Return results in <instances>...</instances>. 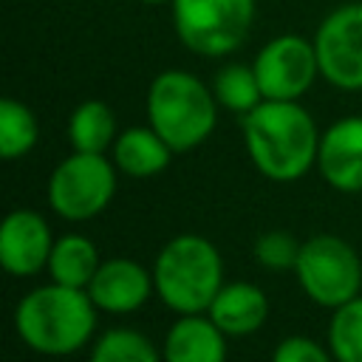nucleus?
Listing matches in <instances>:
<instances>
[{"label":"nucleus","instance_id":"412c9836","mask_svg":"<svg viewBox=\"0 0 362 362\" xmlns=\"http://www.w3.org/2000/svg\"><path fill=\"white\" fill-rule=\"evenodd\" d=\"M34 144H37L34 113L17 99H3L0 102V156L11 161L31 153Z\"/></svg>","mask_w":362,"mask_h":362},{"label":"nucleus","instance_id":"39448f33","mask_svg":"<svg viewBox=\"0 0 362 362\" xmlns=\"http://www.w3.org/2000/svg\"><path fill=\"white\" fill-rule=\"evenodd\" d=\"M178 40L201 57L232 54L249 34L255 0H170Z\"/></svg>","mask_w":362,"mask_h":362},{"label":"nucleus","instance_id":"f257e3e1","mask_svg":"<svg viewBox=\"0 0 362 362\" xmlns=\"http://www.w3.org/2000/svg\"><path fill=\"white\" fill-rule=\"evenodd\" d=\"M243 141L257 173L280 184L303 178L317 164V124L297 99H263L243 116Z\"/></svg>","mask_w":362,"mask_h":362},{"label":"nucleus","instance_id":"4468645a","mask_svg":"<svg viewBox=\"0 0 362 362\" xmlns=\"http://www.w3.org/2000/svg\"><path fill=\"white\" fill-rule=\"evenodd\" d=\"M164 362H226V334L201 314H181L161 348Z\"/></svg>","mask_w":362,"mask_h":362},{"label":"nucleus","instance_id":"20e7f679","mask_svg":"<svg viewBox=\"0 0 362 362\" xmlns=\"http://www.w3.org/2000/svg\"><path fill=\"white\" fill-rule=\"evenodd\" d=\"M147 122L175 153H187L215 130L218 99L195 74L161 71L147 90Z\"/></svg>","mask_w":362,"mask_h":362},{"label":"nucleus","instance_id":"6e6552de","mask_svg":"<svg viewBox=\"0 0 362 362\" xmlns=\"http://www.w3.org/2000/svg\"><path fill=\"white\" fill-rule=\"evenodd\" d=\"M255 74L263 90V99H300L320 74L314 42L297 34H280L269 40L255 57Z\"/></svg>","mask_w":362,"mask_h":362},{"label":"nucleus","instance_id":"4be33fe9","mask_svg":"<svg viewBox=\"0 0 362 362\" xmlns=\"http://www.w3.org/2000/svg\"><path fill=\"white\" fill-rule=\"evenodd\" d=\"M300 246L303 243H297L294 235H288L283 229H272L255 240V257L260 266H266L272 272H288L297 266Z\"/></svg>","mask_w":362,"mask_h":362},{"label":"nucleus","instance_id":"ddd939ff","mask_svg":"<svg viewBox=\"0 0 362 362\" xmlns=\"http://www.w3.org/2000/svg\"><path fill=\"white\" fill-rule=\"evenodd\" d=\"M206 314L226 337H246V334H255L266 322L269 297L263 294L260 286L246 283V280L223 283L212 305L206 308Z\"/></svg>","mask_w":362,"mask_h":362},{"label":"nucleus","instance_id":"9b49d317","mask_svg":"<svg viewBox=\"0 0 362 362\" xmlns=\"http://www.w3.org/2000/svg\"><path fill=\"white\" fill-rule=\"evenodd\" d=\"M317 167L328 187L362 192V116H345L320 136Z\"/></svg>","mask_w":362,"mask_h":362},{"label":"nucleus","instance_id":"6ab92c4d","mask_svg":"<svg viewBox=\"0 0 362 362\" xmlns=\"http://www.w3.org/2000/svg\"><path fill=\"white\" fill-rule=\"evenodd\" d=\"M328 348L337 362H362V297L334 308L328 322Z\"/></svg>","mask_w":362,"mask_h":362},{"label":"nucleus","instance_id":"1a4fd4ad","mask_svg":"<svg viewBox=\"0 0 362 362\" xmlns=\"http://www.w3.org/2000/svg\"><path fill=\"white\" fill-rule=\"evenodd\" d=\"M320 74L342 90H362V3L334 8L314 37Z\"/></svg>","mask_w":362,"mask_h":362},{"label":"nucleus","instance_id":"f8f14e48","mask_svg":"<svg viewBox=\"0 0 362 362\" xmlns=\"http://www.w3.org/2000/svg\"><path fill=\"white\" fill-rule=\"evenodd\" d=\"M156 283L153 274L136 260L127 257H113L99 263L93 280L88 283V294L96 308L110 311V314H130L147 303L153 294Z\"/></svg>","mask_w":362,"mask_h":362},{"label":"nucleus","instance_id":"0eeeda50","mask_svg":"<svg viewBox=\"0 0 362 362\" xmlns=\"http://www.w3.org/2000/svg\"><path fill=\"white\" fill-rule=\"evenodd\" d=\"M116 164L105 153H79L59 161L48 178V204L65 221L99 215L116 192Z\"/></svg>","mask_w":362,"mask_h":362},{"label":"nucleus","instance_id":"9d476101","mask_svg":"<svg viewBox=\"0 0 362 362\" xmlns=\"http://www.w3.org/2000/svg\"><path fill=\"white\" fill-rule=\"evenodd\" d=\"M54 249L45 218L34 209H14L0 226V263L14 277H31L48 266Z\"/></svg>","mask_w":362,"mask_h":362},{"label":"nucleus","instance_id":"423d86ee","mask_svg":"<svg viewBox=\"0 0 362 362\" xmlns=\"http://www.w3.org/2000/svg\"><path fill=\"white\" fill-rule=\"evenodd\" d=\"M294 274L311 303L322 308H339L359 297L362 260L356 249L337 235H317L300 246Z\"/></svg>","mask_w":362,"mask_h":362},{"label":"nucleus","instance_id":"dca6fc26","mask_svg":"<svg viewBox=\"0 0 362 362\" xmlns=\"http://www.w3.org/2000/svg\"><path fill=\"white\" fill-rule=\"evenodd\" d=\"M99 269V255L90 238L85 235H62L54 240L51 257H48V272L54 283L74 286V288H88Z\"/></svg>","mask_w":362,"mask_h":362},{"label":"nucleus","instance_id":"aec40b11","mask_svg":"<svg viewBox=\"0 0 362 362\" xmlns=\"http://www.w3.org/2000/svg\"><path fill=\"white\" fill-rule=\"evenodd\" d=\"M90 362H164L156 345L133 328H110L90 351Z\"/></svg>","mask_w":362,"mask_h":362},{"label":"nucleus","instance_id":"a211bd4d","mask_svg":"<svg viewBox=\"0 0 362 362\" xmlns=\"http://www.w3.org/2000/svg\"><path fill=\"white\" fill-rule=\"evenodd\" d=\"M218 105L235 110V113H249L263 102V90L257 82L255 68L246 65H226L215 74V88H212Z\"/></svg>","mask_w":362,"mask_h":362},{"label":"nucleus","instance_id":"7ed1b4c3","mask_svg":"<svg viewBox=\"0 0 362 362\" xmlns=\"http://www.w3.org/2000/svg\"><path fill=\"white\" fill-rule=\"evenodd\" d=\"M153 283L167 308L178 314H204L223 286L221 252L201 235H178L158 252Z\"/></svg>","mask_w":362,"mask_h":362},{"label":"nucleus","instance_id":"f3484780","mask_svg":"<svg viewBox=\"0 0 362 362\" xmlns=\"http://www.w3.org/2000/svg\"><path fill=\"white\" fill-rule=\"evenodd\" d=\"M68 139H71L74 150H79V153H105L116 141V116H113V110L99 99L82 102L71 113Z\"/></svg>","mask_w":362,"mask_h":362},{"label":"nucleus","instance_id":"2eb2a0df","mask_svg":"<svg viewBox=\"0 0 362 362\" xmlns=\"http://www.w3.org/2000/svg\"><path fill=\"white\" fill-rule=\"evenodd\" d=\"M175 150L153 127H130L113 141V164L130 178H150L167 170Z\"/></svg>","mask_w":362,"mask_h":362},{"label":"nucleus","instance_id":"b1692460","mask_svg":"<svg viewBox=\"0 0 362 362\" xmlns=\"http://www.w3.org/2000/svg\"><path fill=\"white\" fill-rule=\"evenodd\" d=\"M139 3H167V0H139Z\"/></svg>","mask_w":362,"mask_h":362},{"label":"nucleus","instance_id":"5701e85b","mask_svg":"<svg viewBox=\"0 0 362 362\" xmlns=\"http://www.w3.org/2000/svg\"><path fill=\"white\" fill-rule=\"evenodd\" d=\"M272 362H334V359L308 337H286L277 342Z\"/></svg>","mask_w":362,"mask_h":362},{"label":"nucleus","instance_id":"f03ea898","mask_svg":"<svg viewBox=\"0 0 362 362\" xmlns=\"http://www.w3.org/2000/svg\"><path fill=\"white\" fill-rule=\"evenodd\" d=\"M17 337L37 354L65 356L88 345L96 328V305L88 288L62 283L28 291L14 308Z\"/></svg>","mask_w":362,"mask_h":362}]
</instances>
